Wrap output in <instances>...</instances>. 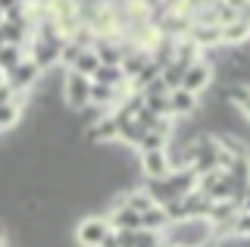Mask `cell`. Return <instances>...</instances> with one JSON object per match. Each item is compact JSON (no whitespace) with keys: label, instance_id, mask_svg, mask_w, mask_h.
<instances>
[{"label":"cell","instance_id":"cell-18","mask_svg":"<svg viewBox=\"0 0 250 247\" xmlns=\"http://www.w3.org/2000/svg\"><path fill=\"white\" fill-rule=\"evenodd\" d=\"M16 3H25V0H0V13H6V10H13Z\"/></svg>","mask_w":250,"mask_h":247},{"label":"cell","instance_id":"cell-19","mask_svg":"<svg viewBox=\"0 0 250 247\" xmlns=\"http://www.w3.org/2000/svg\"><path fill=\"white\" fill-rule=\"evenodd\" d=\"M0 25H3V13H0Z\"/></svg>","mask_w":250,"mask_h":247},{"label":"cell","instance_id":"cell-11","mask_svg":"<svg viewBox=\"0 0 250 247\" xmlns=\"http://www.w3.org/2000/svg\"><path fill=\"white\" fill-rule=\"evenodd\" d=\"M166 226H169V216H166V210H163L160 204H153L150 210H144L141 213V228H147V231H166Z\"/></svg>","mask_w":250,"mask_h":247},{"label":"cell","instance_id":"cell-16","mask_svg":"<svg viewBox=\"0 0 250 247\" xmlns=\"http://www.w3.org/2000/svg\"><path fill=\"white\" fill-rule=\"evenodd\" d=\"M97 247H119V235H116V228H109L104 238H100Z\"/></svg>","mask_w":250,"mask_h":247},{"label":"cell","instance_id":"cell-17","mask_svg":"<svg viewBox=\"0 0 250 247\" xmlns=\"http://www.w3.org/2000/svg\"><path fill=\"white\" fill-rule=\"evenodd\" d=\"M13 94H16V91H13V88H10L6 82L0 84V103H6V100H13Z\"/></svg>","mask_w":250,"mask_h":247},{"label":"cell","instance_id":"cell-1","mask_svg":"<svg viewBox=\"0 0 250 247\" xmlns=\"http://www.w3.org/2000/svg\"><path fill=\"white\" fill-rule=\"evenodd\" d=\"M213 82H216V66L209 63V60H203L197 57L191 66L185 69V75H182V88L185 91H191V94H203V91H209L213 88Z\"/></svg>","mask_w":250,"mask_h":247},{"label":"cell","instance_id":"cell-4","mask_svg":"<svg viewBox=\"0 0 250 247\" xmlns=\"http://www.w3.org/2000/svg\"><path fill=\"white\" fill-rule=\"evenodd\" d=\"M60 44H62V38H57V41H47V38H35L31 35V41H28V47H31V63H35L41 72H47L50 66H57V60H60Z\"/></svg>","mask_w":250,"mask_h":247},{"label":"cell","instance_id":"cell-15","mask_svg":"<svg viewBox=\"0 0 250 247\" xmlns=\"http://www.w3.org/2000/svg\"><path fill=\"white\" fill-rule=\"evenodd\" d=\"M141 97H144V110H150L153 116H160V119H172L166 94H141Z\"/></svg>","mask_w":250,"mask_h":247},{"label":"cell","instance_id":"cell-6","mask_svg":"<svg viewBox=\"0 0 250 247\" xmlns=\"http://www.w3.org/2000/svg\"><path fill=\"white\" fill-rule=\"evenodd\" d=\"M138 163H141L144 179H166V175L172 172V163H169L166 147H163V150H141L138 153Z\"/></svg>","mask_w":250,"mask_h":247},{"label":"cell","instance_id":"cell-7","mask_svg":"<svg viewBox=\"0 0 250 247\" xmlns=\"http://www.w3.org/2000/svg\"><path fill=\"white\" fill-rule=\"evenodd\" d=\"M28 110V94H13V100L0 103V135L16 132L22 122V116Z\"/></svg>","mask_w":250,"mask_h":247},{"label":"cell","instance_id":"cell-9","mask_svg":"<svg viewBox=\"0 0 250 247\" xmlns=\"http://www.w3.org/2000/svg\"><path fill=\"white\" fill-rule=\"evenodd\" d=\"M219 32H222V47H241V44H247V38H250L247 16H238V19L225 22V25H219Z\"/></svg>","mask_w":250,"mask_h":247},{"label":"cell","instance_id":"cell-5","mask_svg":"<svg viewBox=\"0 0 250 247\" xmlns=\"http://www.w3.org/2000/svg\"><path fill=\"white\" fill-rule=\"evenodd\" d=\"M38 79H41V69H38L35 63H31L28 57L22 60L19 66H13L10 72H6V84H10V88L16 91V94H28V91L38 84Z\"/></svg>","mask_w":250,"mask_h":247},{"label":"cell","instance_id":"cell-8","mask_svg":"<svg viewBox=\"0 0 250 247\" xmlns=\"http://www.w3.org/2000/svg\"><path fill=\"white\" fill-rule=\"evenodd\" d=\"M166 100H169V116L172 119H188V116H194L200 110V97L191 94V91H185V88L169 91Z\"/></svg>","mask_w":250,"mask_h":247},{"label":"cell","instance_id":"cell-13","mask_svg":"<svg viewBox=\"0 0 250 247\" xmlns=\"http://www.w3.org/2000/svg\"><path fill=\"white\" fill-rule=\"evenodd\" d=\"M25 60V47H16V44H3L0 47V72H10L13 66H19Z\"/></svg>","mask_w":250,"mask_h":247},{"label":"cell","instance_id":"cell-2","mask_svg":"<svg viewBox=\"0 0 250 247\" xmlns=\"http://www.w3.org/2000/svg\"><path fill=\"white\" fill-rule=\"evenodd\" d=\"M88 94H91V79L69 69L66 79H62V100H66V110H72V113L84 110V106H88Z\"/></svg>","mask_w":250,"mask_h":247},{"label":"cell","instance_id":"cell-10","mask_svg":"<svg viewBox=\"0 0 250 247\" xmlns=\"http://www.w3.org/2000/svg\"><path fill=\"white\" fill-rule=\"evenodd\" d=\"M91 82L94 84H106V88H122L128 79H125V72L119 66H97L94 75H91Z\"/></svg>","mask_w":250,"mask_h":247},{"label":"cell","instance_id":"cell-21","mask_svg":"<svg viewBox=\"0 0 250 247\" xmlns=\"http://www.w3.org/2000/svg\"><path fill=\"white\" fill-rule=\"evenodd\" d=\"M25 3H31V0H25Z\"/></svg>","mask_w":250,"mask_h":247},{"label":"cell","instance_id":"cell-20","mask_svg":"<svg viewBox=\"0 0 250 247\" xmlns=\"http://www.w3.org/2000/svg\"><path fill=\"white\" fill-rule=\"evenodd\" d=\"M0 47H3V35H0Z\"/></svg>","mask_w":250,"mask_h":247},{"label":"cell","instance_id":"cell-14","mask_svg":"<svg viewBox=\"0 0 250 247\" xmlns=\"http://www.w3.org/2000/svg\"><path fill=\"white\" fill-rule=\"evenodd\" d=\"M163 147H169V138L163 135V132H153V128H150V132L141 135V141H138L135 150L141 153V150H163Z\"/></svg>","mask_w":250,"mask_h":247},{"label":"cell","instance_id":"cell-3","mask_svg":"<svg viewBox=\"0 0 250 247\" xmlns=\"http://www.w3.org/2000/svg\"><path fill=\"white\" fill-rule=\"evenodd\" d=\"M109 231V222H106V216H84V219H78V226H75V244L78 247H97L100 244V238H104Z\"/></svg>","mask_w":250,"mask_h":247},{"label":"cell","instance_id":"cell-12","mask_svg":"<svg viewBox=\"0 0 250 247\" xmlns=\"http://www.w3.org/2000/svg\"><path fill=\"white\" fill-rule=\"evenodd\" d=\"M97 66H100V63H97V53H94L91 47H82V50H78V57H75V63L69 66V69H72V72H78V75H88V79H91Z\"/></svg>","mask_w":250,"mask_h":247}]
</instances>
